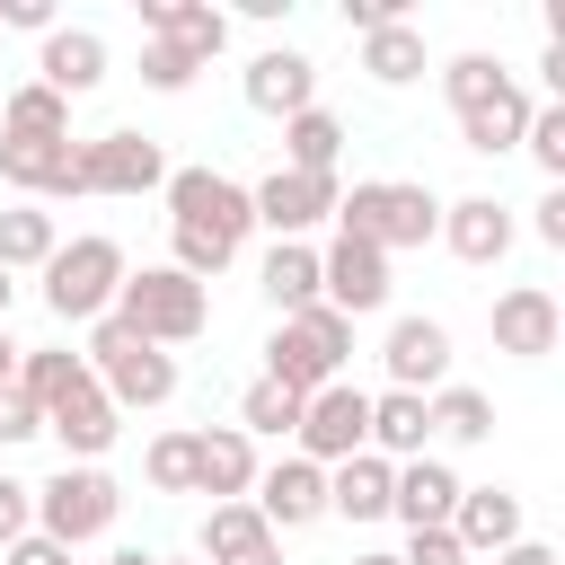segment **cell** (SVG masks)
Listing matches in <instances>:
<instances>
[{"label":"cell","instance_id":"6da1fadb","mask_svg":"<svg viewBox=\"0 0 565 565\" xmlns=\"http://www.w3.org/2000/svg\"><path fill=\"white\" fill-rule=\"evenodd\" d=\"M335 230L397 256V247H424L441 230V194L415 177H353V194H335Z\"/></svg>","mask_w":565,"mask_h":565},{"label":"cell","instance_id":"7a4b0ae2","mask_svg":"<svg viewBox=\"0 0 565 565\" xmlns=\"http://www.w3.org/2000/svg\"><path fill=\"white\" fill-rule=\"evenodd\" d=\"M344 362H353V318H335L327 300H309L300 318H274V335H265V371H256V380L309 397V388L344 380Z\"/></svg>","mask_w":565,"mask_h":565},{"label":"cell","instance_id":"3957f363","mask_svg":"<svg viewBox=\"0 0 565 565\" xmlns=\"http://www.w3.org/2000/svg\"><path fill=\"white\" fill-rule=\"evenodd\" d=\"M124 247L106 238V230H79V238H62L53 256H44V309L62 318V327H97L106 309H115V291H124Z\"/></svg>","mask_w":565,"mask_h":565},{"label":"cell","instance_id":"277c9868","mask_svg":"<svg viewBox=\"0 0 565 565\" xmlns=\"http://www.w3.org/2000/svg\"><path fill=\"white\" fill-rule=\"evenodd\" d=\"M106 318H124L141 344H194L203 327H212V291L203 282H185L177 265H141V274H124V291H115V309Z\"/></svg>","mask_w":565,"mask_h":565},{"label":"cell","instance_id":"5b68a950","mask_svg":"<svg viewBox=\"0 0 565 565\" xmlns=\"http://www.w3.org/2000/svg\"><path fill=\"white\" fill-rule=\"evenodd\" d=\"M79 362H88V380L115 397V415H132V406H168V397H177V353L141 344L124 318H97L88 344H79Z\"/></svg>","mask_w":565,"mask_h":565},{"label":"cell","instance_id":"8992f818","mask_svg":"<svg viewBox=\"0 0 565 565\" xmlns=\"http://www.w3.org/2000/svg\"><path fill=\"white\" fill-rule=\"evenodd\" d=\"M115 512H124V486H115L106 468H71V459H62V468L35 486V530H44V539H62L71 556H79L88 539H106V530H115Z\"/></svg>","mask_w":565,"mask_h":565},{"label":"cell","instance_id":"52a82bcc","mask_svg":"<svg viewBox=\"0 0 565 565\" xmlns=\"http://www.w3.org/2000/svg\"><path fill=\"white\" fill-rule=\"evenodd\" d=\"M159 194H168V230H203V238H221V247H247V230H256L247 185L221 177V168H168Z\"/></svg>","mask_w":565,"mask_h":565},{"label":"cell","instance_id":"ba28073f","mask_svg":"<svg viewBox=\"0 0 565 565\" xmlns=\"http://www.w3.org/2000/svg\"><path fill=\"white\" fill-rule=\"evenodd\" d=\"M300 459L309 468H335V459H353V450H371V388H353V380H327V388H309L300 397Z\"/></svg>","mask_w":565,"mask_h":565},{"label":"cell","instance_id":"9c48e42d","mask_svg":"<svg viewBox=\"0 0 565 565\" xmlns=\"http://www.w3.org/2000/svg\"><path fill=\"white\" fill-rule=\"evenodd\" d=\"M335 177H300V168H274V177H256L247 185V212H256V230H274V238H309L318 221H335Z\"/></svg>","mask_w":565,"mask_h":565},{"label":"cell","instance_id":"30bf717a","mask_svg":"<svg viewBox=\"0 0 565 565\" xmlns=\"http://www.w3.org/2000/svg\"><path fill=\"white\" fill-rule=\"evenodd\" d=\"M318 300H327L335 318H371V309H388V256L335 230V238L318 247Z\"/></svg>","mask_w":565,"mask_h":565},{"label":"cell","instance_id":"8fae6325","mask_svg":"<svg viewBox=\"0 0 565 565\" xmlns=\"http://www.w3.org/2000/svg\"><path fill=\"white\" fill-rule=\"evenodd\" d=\"M79 177H88V194H159L168 150L150 132H97V141H79Z\"/></svg>","mask_w":565,"mask_h":565},{"label":"cell","instance_id":"7c38bea8","mask_svg":"<svg viewBox=\"0 0 565 565\" xmlns=\"http://www.w3.org/2000/svg\"><path fill=\"white\" fill-rule=\"evenodd\" d=\"M494 353H512V362H547L556 353V335H565V309H556V291L547 282H512V291H494Z\"/></svg>","mask_w":565,"mask_h":565},{"label":"cell","instance_id":"4fadbf2b","mask_svg":"<svg viewBox=\"0 0 565 565\" xmlns=\"http://www.w3.org/2000/svg\"><path fill=\"white\" fill-rule=\"evenodd\" d=\"M44 433L62 441V459H71V468H97V459L124 441V415H115V397H106L97 380H79L62 406H44Z\"/></svg>","mask_w":565,"mask_h":565},{"label":"cell","instance_id":"5bb4252c","mask_svg":"<svg viewBox=\"0 0 565 565\" xmlns=\"http://www.w3.org/2000/svg\"><path fill=\"white\" fill-rule=\"evenodd\" d=\"M256 521L282 539V530H309V521H327V468H309L300 450L291 459H274V468H256Z\"/></svg>","mask_w":565,"mask_h":565},{"label":"cell","instance_id":"9a60e30c","mask_svg":"<svg viewBox=\"0 0 565 565\" xmlns=\"http://www.w3.org/2000/svg\"><path fill=\"white\" fill-rule=\"evenodd\" d=\"M380 362H388V388H415V397H433V388L450 380V327H441V318H388V335H380Z\"/></svg>","mask_w":565,"mask_h":565},{"label":"cell","instance_id":"2e32d148","mask_svg":"<svg viewBox=\"0 0 565 565\" xmlns=\"http://www.w3.org/2000/svg\"><path fill=\"white\" fill-rule=\"evenodd\" d=\"M141 35L150 44H177L203 71V62L230 53V9H212V0H141Z\"/></svg>","mask_w":565,"mask_h":565},{"label":"cell","instance_id":"e0dca14e","mask_svg":"<svg viewBox=\"0 0 565 565\" xmlns=\"http://www.w3.org/2000/svg\"><path fill=\"white\" fill-rule=\"evenodd\" d=\"M238 88H247V106H256V115L291 124L300 106H318V62H309L300 44H265V53L247 62V79H238Z\"/></svg>","mask_w":565,"mask_h":565},{"label":"cell","instance_id":"ac0fdd59","mask_svg":"<svg viewBox=\"0 0 565 565\" xmlns=\"http://www.w3.org/2000/svg\"><path fill=\"white\" fill-rule=\"evenodd\" d=\"M450 512H459V468L450 459H397V477H388V521H406V530H450Z\"/></svg>","mask_w":565,"mask_h":565},{"label":"cell","instance_id":"d6986e66","mask_svg":"<svg viewBox=\"0 0 565 565\" xmlns=\"http://www.w3.org/2000/svg\"><path fill=\"white\" fill-rule=\"evenodd\" d=\"M256 441L238 433V424H203L194 433V494H212V503H247L256 494Z\"/></svg>","mask_w":565,"mask_h":565},{"label":"cell","instance_id":"ffe728a7","mask_svg":"<svg viewBox=\"0 0 565 565\" xmlns=\"http://www.w3.org/2000/svg\"><path fill=\"white\" fill-rule=\"evenodd\" d=\"M459 265H503L512 256V212L494 203V194H459V203H441V230H433Z\"/></svg>","mask_w":565,"mask_h":565},{"label":"cell","instance_id":"44dd1931","mask_svg":"<svg viewBox=\"0 0 565 565\" xmlns=\"http://www.w3.org/2000/svg\"><path fill=\"white\" fill-rule=\"evenodd\" d=\"M35 79L71 106V97H88L97 79H106V35L97 26H53L44 44H35Z\"/></svg>","mask_w":565,"mask_h":565},{"label":"cell","instance_id":"7402d4cb","mask_svg":"<svg viewBox=\"0 0 565 565\" xmlns=\"http://www.w3.org/2000/svg\"><path fill=\"white\" fill-rule=\"evenodd\" d=\"M450 539H459L468 556H503L512 539H530V530H521V494H512V486H459Z\"/></svg>","mask_w":565,"mask_h":565},{"label":"cell","instance_id":"603a6c76","mask_svg":"<svg viewBox=\"0 0 565 565\" xmlns=\"http://www.w3.org/2000/svg\"><path fill=\"white\" fill-rule=\"evenodd\" d=\"M530 115H539V97H530L521 79H503L494 97H477V106L459 115V141H468L477 159H503V150H521V132H530Z\"/></svg>","mask_w":565,"mask_h":565},{"label":"cell","instance_id":"cb8c5ba5","mask_svg":"<svg viewBox=\"0 0 565 565\" xmlns=\"http://www.w3.org/2000/svg\"><path fill=\"white\" fill-rule=\"evenodd\" d=\"M256 291L274 300V318H300V309L318 300V247H309V238H274L265 265H256Z\"/></svg>","mask_w":565,"mask_h":565},{"label":"cell","instance_id":"d4e9b609","mask_svg":"<svg viewBox=\"0 0 565 565\" xmlns=\"http://www.w3.org/2000/svg\"><path fill=\"white\" fill-rule=\"evenodd\" d=\"M388 459L380 450H353V459H335L327 468V512H344V521H388Z\"/></svg>","mask_w":565,"mask_h":565},{"label":"cell","instance_id":"484cf974","mask_svg":"<svg viewBox=\"0 0 565 565\" xmlns=\"http://www.w3.org/2000/svg\"><path fill=\"white\" fill-rule=\"evenodd\" d=\"M424 441H433L424 397H415V388H380V397H371V450L397 468V459H424Z\"/></svg>","mask_w":565,"mask_h":565},{"label":"cell","instance_id":"4316f807","mask_svg":"<svg viewBox=\"0 0 565 565\" xmlns=\"http://www.w3.org/2000/svg\"><path fill=\"white\" fill-rule=\"evenodd\" d=\"M362 71H371L380 88H406V79H424V71H433V53H424V26H415V18H388V26H371V35H362Z\"/></svg>","mask_w":565,"mask_h":565},{"label":"cell","instance_id":"83f0119b","mask_svg":"<svg viewBox=\"0 0 565 565\" xmlns=\"http://www.w3.org/2000/svg\"><path fill=\"white\" fill-rule=\"evenodd\" d=\"M335 159H344V124H335L327 106H300V115L282 124V168H300V177H335Z\"/></svg>","mask_w":565,"mask_h":565},{"label":"cell","instance_id":"f1b7e54d","mask_svg":"<svg viewBox=\"0 0 565 565\" xmlns=\"http://www.w3.org/2000/svg\"><path fill=\"white\" fill-rule=\"evenodd\" d=\"M194 547H203V565H238V556L274 547V530L256 521V503H212L203 530H194Z\"/></svg>","mask_w":565,"mask_h":565},{"label":"cell","instance_id":"f546056e","mask_svg":"<svg viewBox=\"0 0 565 565\" xmlns=\"http://www.w3.org/2000/svg\"><path fill=\"white\" fill-rule=\"evenodd\" d=\"M53 247H62V230H53L44 203H9L0 212V274H44Z\"/></svg>","mask_w":565,"mask_h":565},{"label":"cell","instance_id":"4dcf8cb0","mask_svg":"<svg viewBox=\"0 0 565 565\" xmlns=\"http://www.w3.org/2000/svg\"><path fill=\"white\" fill-rule=\"evenodd\" d=\"M0 132H9V141H71V106H62L44 79H26V88H9Z\"/></svg>","mask_w":565,"mask_h":565},{"label":"cell","instance_id":"1f68e13d","mask_svg":"<svg viewBox=\"0 0 565 565\" xmlns=\"http://www.w3.org/2000/svg\"><path fill=\"white\" fill-rule=\"evenodd\" d=\"M79 380H88V362H79L71 344H18V388H26L35 406H62Z\"/></svg>","mask_w":565,"mask_h":565},{"label":"cell","instance_id":"d6a6232c","mask_svg":"<svg viewBox=\"0 0 565 565\" xmlns=\"http://www.w3.org/2000/svg\"><path fill=\"white\" fill-rule=\"evenodd\" d=\"M424 415H433L441 441H486V433H494V397H486V388H459V380H441V388L424 397Z\"/></svg>","mask_w":565,"mask_h":565},{"label":"cell","instance_id":"836d02e7","mask_svg":"<svg viewBox=\"0 0 565 565\" xmlns=\"http://www.w3.org/2000/svg\"><path fill=\"white\" fill-rule=\"evenodd\" d=\"M238 433H247V441H291V433H300V397L274 388V380H247V397H238Z\"/></svg>","mask_w":565,"mask_h":565},{"label":"cell","instance_id":"e575fe53","mask_svg":"<svg viewBox=\"0 0 565 565\" xmlns=\"http://www.w3.org/2000/svg\"><path fill=\"white\" fill-rule=\"evenodd\" d=\"M503 79H512V71H503L494 53H450V62H441V97H450V115H468V106L494 97Z\"/></svg>","mask_w":565,"mask_h":565},{"label":"cell","instance_id":"d590c367","mask_svg":"<svg viewBox=\"0 0 565 565\" xmlns=\"http://www.w3.org/2000/svg\"><path fill=\"white\" fill-rule=\"evenodd\" d=\"M141 477H150L159 494H194V433H159V441L141 450Z\"/></svg>","mask_w":565,"mask_h":565},{"label":"cell","instance_id":"8d00e7d4","mask_svg":"<svg viewBox=\"0 0 565 565\" xmlns=\"http://www.w3.org/2000/svg\"><path fill=\"white\" fill-rule=\"evenodd\" d=\"M521 150L539 159V177H547V185H565V106H539V115H530V132H521Z\"/></svg>","mask_w":565,"mask_h":565},{"label":"cell","instance_id":"74e56055","mask_svg":"<svg viewBox=\"0 0 565 565\" xmlns=\"http://www.w3.org/2000/svg\"><path fill=\"white\" fill-rule=\"evenodd\" d=\"M141 88H159V97H185V88H194V62H185L177 44H141Z\"/></svg>","mask_w":565,"mask_h":565},{"label":"cell","instance_id":"f35d334b","mask_svg":"<svg viewBox=\"0 0 565 565\" xmlns=\"http://www.w3.org/2000/svg\"><path fill=\"white\" fill-rule=\"evenodd\" d=\"M35 433H44V406L9 380V388H0V450H18V441H35Z\"/></svg>","mask_w":565,"mask_h":565},{"label":"cell","instance_id":"ab89813d","mask_svg":"<svg viewBox=\"0 0 565 565\" xmlns=\"http://www.w3.org/2000/svg\"><path fill=\"white\" fill-rule=\"evenodd\" d=\"M26 530H35V486L0 468V547H9V539H26Z\"/></svg>","mask_w":565,"mask_h":565},{"label":"cell","instance_id":"60d3db41","mask_svg":"<svg viewBox=\"0 0 565 565\" xmlns=\"http://www.w3.org/2000/svg\"><path fill=\"white\" fill-rule=\"evenodd\" d=\"M397 565H468V547H459L450 530H406V547H397Z\"/></svg>","mask_w":565,"mask_h":565},{"label":"cell","instance_id":"b9f144b4","mask_svg":"<svg viewBox=\"0 0 565 565\" xmlns=\"http://www.w3.org/2000/svg\"><path fill=\"white\" fill-rule=\"evenodd\" d=\"M0 26H18V35H35V44H44L62 18H53V0H0Z\"/></svg>","mask_w":565,"mask_h":565},{"label":"cell","instance_id":"7bdbcfd3","mask_svg":"<svg viewBox=\"0 0 565 565\" xmlns=\"http://www.w3.org/2000/svg\"><path fill=\"white\" fill-rule=\"evenodd\" d=\"M0 565H71V547H62V539H44V530H26V539H9V547H0Z\"/></svg>","mask_w":565,"mask_h":565},{"label":"cell","instance_id":"ee69618b","mask_svg":"<svg viewBox=\"0 0 565 565\" xmlns=\"http://www.w3.org/2000/svg\"><path fill=\"white\" fill-rule=\"evenodd\" d=\"M530 230H539V247H565V185H547V194H539Z\"/></svg>","mask_w":565,"mask_h":565},{"label":"cell","instance_id":"f6af8a7d","mask_svg":"<svg viewBox=\"0 0 565 565\" xmlns=\"http://www.w3.org/2000/svg\"><path fill=\"white\" fill-rule=\"evenodd\" d=\"M388 18H406V0H344V26H353V35H371V26H388Z\"/></svg>","mask_w":565,"mask_h":565},{"label":"cell","instance_id":"bcb514c9","mask_svg":"<svg viewBox=\"0 0 565 565\" xmlns=\"http://www.w3.org/2000/svg\"><path fill=\"white\" fill-rule=\"evenodd\" d=\"M494 565H556V547H547V539H512Z\"/></svg>","mask_w":565,"mask_h":565},{"label":"cell","instance_id":"7dc6e473","mask_svg":"<svg viewBox=\"0 0 565 565\" xmlns=\"http://www.w3.org/2000/svg\"><path fill=\"white\" fill-rule=\"evenodd\" d=\"M9 380H18V335L0 327V388H9Z\"/></svg>","mask_w":565,"mask_h":565},{"label":"cell","instance_id":"c3c4849f","mask_svg":"<svg viewBox=\"0 0 565 565\" xmlns=\"http://www.w3.org/2000/svg\"><path fill=\"white\" fill-rule=\"evenodd\" d=\"M238 565H282V539H274V547H256V556H238Z\"/></svg>","mask_w":565,"mask_h":565},{"label":"cell","instance_id":"681fc988","mask_svg":"<svg viewBox=\"0 0 565 565\" xmlns=\"http://www.w3.org/2000/svg\"><path fill=\"white\" fill-rule=\"evenodd\" d=\"M9 300H18V274H0V327H9Z\"/></svg>","mask_w":565,"mask_h":565},{"label":"cell","instance_id":"f907efd6","mask_svg":"<svg viewBox=\"0 0 565 565\" xmlns=\"http://www.w3.org/2000/svg\"><path fill=\"white\" fill-rule=\"evenodd\" d=\"M97 565H150V556H141V547H115V556H97Z\"/></svg>","mask_w":565,"mask_h":565},{"label":"cell","instance_id":"816d5d0a","mask_svg":"<svg viewBox=\"0 0 565 565\" xmlns=\"http://www.w3.org/2000/svg\"><path fill=\"white\" fill-rule=\"evenodd\" d=\"M353 565H397V556H388V547H362V556H353Z\"/></svg>","mask_w":565,"mask_h":565},{"label":"cell","instance_id":"f5cc1de1","mask_svg":"<svg viewBox=\"0 0 565 565\" xmlns=\"http://www.w3.org/2000/svg\"><path fill=\"white\" fill-rule=\"evenodd\" d=\"M150 565H203V556H150Z\"/></svg>","mask_w":565,"mask_h":565}]
</instances>
